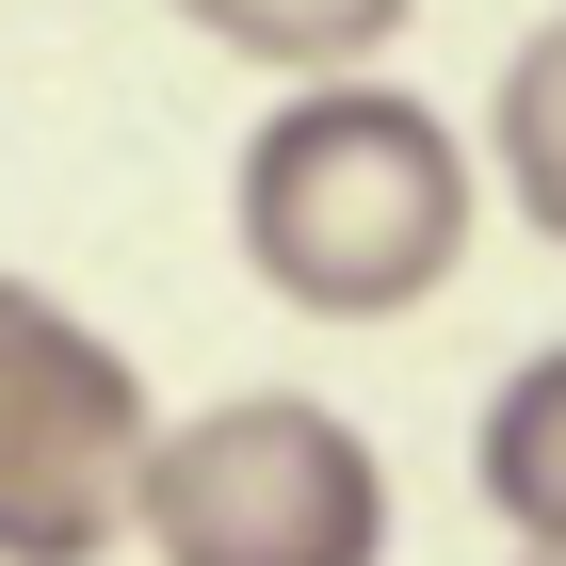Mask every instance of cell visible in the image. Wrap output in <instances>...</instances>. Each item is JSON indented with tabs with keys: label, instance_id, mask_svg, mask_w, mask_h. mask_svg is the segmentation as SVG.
Masks as SVG:
<instances>
[{
	"label": "cell",
	"instance_id": "obj_6",
	"mask_svg": "<svg viewBox=\"0 0 566 566\" xmlns=\"http://www.w3.org/2000/svg\"><path fill=\"white\" fill-rule=\"evenodd\" d=\"M551 65H566V49L534 33V49H518V82H502V178H518V211H534V227L566 211V195H551Z\"/></svg>",
	"mask_w": 566,
	"mask_h": 566
},
{
	"label": "cell",
	"instance_id": "obj_5",
	"mask_svg": "<svg viewBox=\"0 0 566 566\" xmlns=\"http://www.w3.org/2000/svg\"><path fill=\"white\" fill-rule=\"evenodd\" d=\"M551 421H566V373H551V356H534V373H502V405H485V502L518 518V551H551V534H566Z\"/></svg>",
	"mask_w": 566,
	"mask_h": 566
},
{
	"label": "cell",
	"instance_id": "obj_4",
	"mask_svg": "<svg viewBox=\"0 0 566 566\" xmlns=\"http://www.w3.org/2000/svg\"><path fill=\"white\" fill-rule=\"evenodd\" d=\"M163 17H195L227 65H292V82H340V65H373V49H389L421 0H163Z\"/></svg>",
	"mask_w": 566,
	"mask_h": 566
},
{
	"label": "cell",
	"instance_id": "obj_1",
	"mask_svg": "<svg viewBox=\"0 0 566 566\" xmlns=\"http://www.w3.org/2000/svg\"><path fill=\"white\" fill-rule=\"evenodd\" d=\"M470 146H453V114H421L405 82H292L243 130V195H227V227H243V275H260L275 307H307V324H405V307L453 292V260H470Z\"/></svg>",
	"mask_w": 566,
	"mask_h": 566
},
{
	"label": "cell",
	"instance_id": "obj_3",
	"mask_svg": "<svg viewBox=\"0 0 566 566\" xmlns=\"http://www.w3.org/2000/svg\"><path fill=\"white\" fill-rule=\"evenodd\" d=\"M146 373L65 292L0 275V566H97L130 534Z\"/></svg>",
	"mask_w": 566,
	"mask_h": 566
},
{
	"label": "cell",
	"instance_id": "obj_2",
	"mask_svg": "<svg viewBox=\"0 0 566 566\" xmlns=\"http://www.w3.org/2000/svg\"><path fill=\"white\" fill-rule=\"evenodd\" d=\"M130 534L163 566H389V453L307 389H227L146 421Z\"/></svg>",
	"mask_w": 566,
	"mask_h": 566
},
{
	"label": "cell",
	"instance_id": "obj_7",
	"mask_svg": "<svg viewBox=\"0 0 566 566\" xmlns=\"http://www.w3.org/2000/svg\"><path fill=\"white\" fill-rule=\"evenodd\" d=\"M518 566H551V551H518Z\"/></svg>",
	"mask_w": 566,
	"mask_h": 566
}]
</instances>
